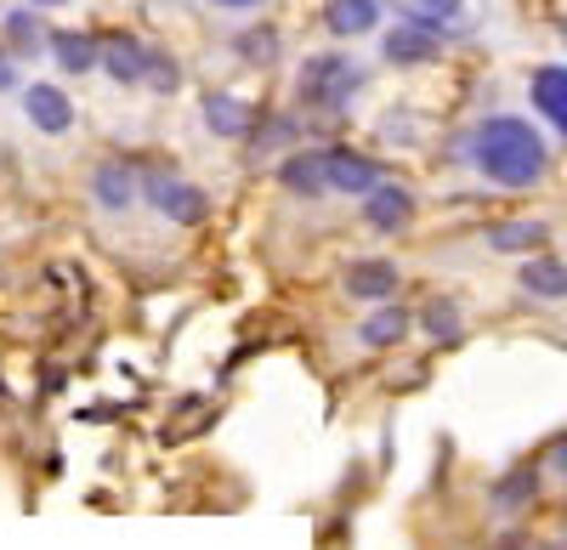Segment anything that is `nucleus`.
I'll list each match as a JSON object with an SVG mask.
<instances>
[{
    "label": "nucleus",
    "instance_id": "obj_24",
    "mask_svg": "<svg viewBox=\"0 0 567 550\" xmlns=\"http://www.w3.org/2000/svg\"><path fill=\"white\" fill-rule=\"evenodd\" d=\"M34 7H69V0H34Z\"/></svg>",
    "mask_w": 567,
    "mask_h": 550
},
{
    "label": "nucleus",
    "instance_id": "obj_7",
    "mask_svg": "<svg viewBox=\"0 0 567 550\" xmlns=\"http://www.w3.org/2000/svg\"><path fill=\"white\" fill-rule=\"evenodd\" d=\"M437 52V29L432 23H409L398 34H386V58L392 63H420V58H432Z\"/></svg>",
    "mask_w": 567,
    "mask_h": 550
},
{
    "label": "nucleus",
    "instance_id": "obj_3",
    "mask_svg": "<svg viewBox=\"0 0 567 550\" xmlns=\"http://www.w3.org/2000/svg\"><path fill=\"white\" fill-rule=\"evenodd\" d=\"M318 159H323V188L374 194V181H381V170H374L369 159H358V154H318Z\"/></svg>",
    "mask_w": 567,
    "mask_h": 550
},
{
    "label": "nucleus",
    "instance_id": "obj_23",
    "mask_svg": "<svg viewBox=\"0 0 567 550\" xmlns=\"http://www.w3.org/2000/svg\"><path fill=\"white\" fill-rule=\"evenodd\" d=\"M7 85H12V69H7V63H0V91H7Z\"/></svg>",
    "mask_w": 567,
    "mask_h": 550
},
{
    "label": "nucleus",
    "instance_id": "obj_2",
    "mask_svg": "<svg viewBox=\"0 0 567 550\" xmlns=\"http://www.w3.org/2000/svg\"><path fill=\"white\" fill-rule=\"evenodd\" d=\"M358 80H363V74H358L347 58H312L307 74H301V97L318 103V108H341L352 91H358Z\"/></svg>",
    "mask_w": 567,
    "mask_h": 550
},
{
    "label": "nucleus",
    "instance_id": "obj_8",
    "mask_svg": "<svg viewBox=\"0 0 567 550\" xmlns=\"http://www.w3.org/2000/svg\"><path fill=\"white\" fill-rule=\"evenodd\" d=\"M381 23L374 0H329V34H369Z\"/></svg>",
    "mask_w": 567,
    "mask_h": 550
},
{
    "label": "nucleus",
    "instance_id": "obj_10",
    "mask_svg": "<svg viewBox=\"0 0 567 550\" xmlns=\"http://www.w3.org/2000/svg\"><path fill=\"white\" fill-rule=\"evenodd\" d=\"M103 63H109L114 80H148V52H142L136 40H125V34L103 45Z\"/></svg>",
    "mask_w": 567,
    "mask_h": 550
},
{
    "label": "nucleus",
    "instance_id": "obj_21",
    "mask_svg": "<svg viewBox=\"0 0 567 550\" xmlns=\"http://www.w3.org/2000/svg\"><path fill=\"white\" fill-rule=\"evenodd\" d=\"M432 330H437V335H449V330H454V312H449V307H437V312H432Z\"/></svg>",
    "mask_w": 567,
    "mask_h": 550
},
{
    "label": "nucleus",
    "instance_id": "obj_20",
    "mask_svg": "<svg viewBox=\"0 0 567 550\" xmlns=\"http://www.w3.org/2000/svg\"><path fill=\"white\" fill-rule=\"evenodd\" d=\"M7 34H12V45H18V52H34V45H40V23H34L29 12L7 18Z\"/></svg>",
    "mask_w": 567,
    "mask_h": 550
},
{
    "label": "nucleus",
    "instance_id": "obj_4",
    "mask_svg": "<svg viewBox=\"0 0 567 550\" xmlns=\"http://www.w3.org/2000/svg\"><path fill=\"white\" fill-rule=\"evenodd\" d=\"M23 108H29V120L40 125V131H52V136H63L69 125H74V108H69V97L58 85H29L23 91Z\"/></svg>",
    "mask_w": 567,
    "mask_h": 550
},
{
    "label": "nucleus",
    "instance_id": "obj_18",
    "mask_svg": "<svg viewBox=\"0 0 567 550\" xmlns=\"http://www.w3.org/2000/svg\"><path fill=\"white\" fill-rule=\"evenodd\" d=\"M403 335V312L398 307H386L381 318H369V330H363V341H374V346H386V341H398Z\"/></svg>",
    "mask_w": 567,
    "mask_h": 550
},
{
    "label": "nucleus",
    "instance_id": "obj_17",
    "mask_svg": "<svg viewBox=\"0 0 567 550\" xmlns=\"http://www.w3.org/2000/svg\"><path fill=\"white\" fill-rule=\"evenodd\" d=\"M539 239H545V227H539V221L499 227V234H494V245H499V250H528V245H539Z\"/></svg>",
    "mask_w": 567,
    "mask_h": 550
},
{
    "label": "nucleus",
    "instance_id": "obj_6",
    "mask_svg": "<svg viewBox=\"0 0 567 550\" xmlns=\"http://www.w3.org/2000/svg\"><path fill=\"white\" fill-rule=\"evenodd\" d=\"M534 108L567 131V69H539L534 74Z\"/></svg>",
    "mask_w": 567,
    "mask_h": 550
},
{
    "label": "nucleus",
    "instance_id": "obj_13",
    "mask_svg": "<svg viewBox=\"0 0 567 550\" xmlns=\"http://www.w3.org/2000/svg\"><path fill=\"white\" fill-rule=\"evenodd\" d=\"M523 284L534 295H567V267L561 261H528L523 267Z\"/></svg>",
    "mask_w": 567,
    "mask_h": 550
},
{
    "label": "nucleus",
    "instance_id": "obj_1",
    "mask_svg": "<svg viewBox=\"0 0 567 550\" xmlns=\"http://www.w3.org/2000/svg\"><path fill=\"white\" fill-rule=\"evenodd\" d=\"M471 159H477V170L488 181H499V188H534V181L545 176V143L534 136V125L505 120V114L477 125V136H471Z\"/></svg>",
    "mask_w": 567,
    "mask_h": 550
},
{
    "label": "nucleus",
    "instance_id": "obj_15",
    "mask_svg": "<svg viewBox=\"0 0 567 550\" xmlns=\"http://www.w3.org/2000/svg\"><path fill=\"white\" fill-rule=\"evenodd\" d=\"M97 199H103L109 210H125V205H131V176H125V165H103V170H97Z\"/></svg>",
    "mask_w": 567,
    "mask_h": 550
},
{
    "label": "nucleus",
    "instance_id": "obj_16",
    "mask_svg": "<svg viewBox=\"0 0 567 550\" xmlns=\"http://www.w3.org/2000/svg\"><path fill=\"white\" fill-rule=\"evenodd\" d=\"M284 181L301 194H323V159H290L284 165Z\"/></svg>",
    "mask_w": 567,
    "mask_h": 550
},
{
    "label": "nucleus",
    "instance_id": "obj_5",
    "mask_svg": "<svg viewBox=\"0 0 567 550\" xmlns=\"http://www.w3.org/2000/svg\"><path fill=\"white\" fill-rule=\"evenodd\" d=\"M154 205L176 221H199L205 216V194L187 188V181H171V176H154Z\"/></svg>",
    "mask_w": 567,
    "mask_h": 550
},
{
    "label": "nucleus",
    "instance_id": "obj_14",
    "mask_svg": "<svg viewBox=\"0 0 567 550\" xmlns=\"http://www.w3.org/2000/svg\"><path fill=\"white\" fill-rule=\"evenodd\" d=\"M205 120H210V131H221V136H239V131L250 125V108L233 103V97H210V103H205Z\"/></svg>",
    "mask_w": 567,
    "mask_h": 550
},
{
    "label": "nucleus",
    "instance_id": "obj_22",
    "mask_svg": "<svg viewBox=\"0 0 567 550\" xmlns=\"http://www.w3.org/2000/svg\"><path fill=\"white\" fill-rule=\"evenodd\" d=\"M216 7H227V12H245V7H261V0H216Z\"/></svg>",
    "mask_w": 567,
    "mask_h": 550
},
{
    "label": "nucleus",
    "instance_id": "obj_9",
    "mask_svg": "<svg viewBox=\"0 0 567 550\" xmlns=\"http://www.w3.org/2000/svg\"><path fill=\"white\" fill-rule=\"evenodd\" d=\"M347 284H352V295H363V301H381V295L398 290V267H392V261H358V267L347 272Z\"/></svg>",
    "mask_w": 567,
    "mask_h": 550
},
{
    "label": "nucleus",
    "instance_id": "obj_11",
    "mask_svg": "<svg viewBox=\"0 0 567 550\" xmlns=\"http://www.w3.org/2000/svg\"><path fill=\"white\" fill-rule=\"evenodd\" d=\"M52 52H58V63H63L69 74H85V69L103 63V52H97V40H91V34H58Z\"/></svg>",
    "mask_w": 567,
    "mask_h": 550
},
{
    "label": "nucleus",
    "instance_id": "obj_19",
    "mask_svg": "<svg viewBox=\"0 0 567 550\" xmlns=\"http://www.w3.org/2000/svg\"><path fill=\"white\" fill-rule=\"evenodd\" d=\"M409 12H414V23L443 29V18H454V12H460V0H409Z\"/></svg>",
    "mask_w": 567,
    "mask_h": 550
},
{
    "label": "nucleus",
    "instance_id": "obj_12",
    "mask_svg": "<svg viewBox=\"0 0 567 550\" xmlns=\"http://www.w3.org/2000/svg\"><path fill=\"white\" fill-rule=\"evenodd\" d=\"M409 210H414V205H409L403 188H374V194H369V221H374V227H403Z\"/></svg>",
    "mask_w": 567,
    "mask_h": 550
}]
</instances>
